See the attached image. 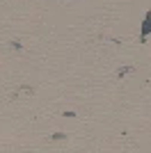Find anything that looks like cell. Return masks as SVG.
Here are the masks:
<instances>
[{"label": "cell", "instance_id": "2", "mask_svg": "<svg viewBox=\"0 0 151 153\" xmlns=\"http://www.w3.org/2000/svg\"><path fill=\"white\" fill-rule=\"evenodd\" d=\"M131 71H133L131 66H124V69H119V78H121V76H126V73H131Z\"/></svg>", "mask_w": 151, "mask_h": 153}, {"label": "cell", "instance_id": "1", "mask_svg": "<svg viewBox=\"0 0 151 153\" xmlns=\"http://www.w3.org/2000/svg\"><path fill=\"white\" fill-rule=\"evenodd\" d=\"M149 34H151V12H147L144 21H142V27H140V37L147 39Z\"/></svg>", "mask_w": 151, "mask_h": 153}]
</instances>
